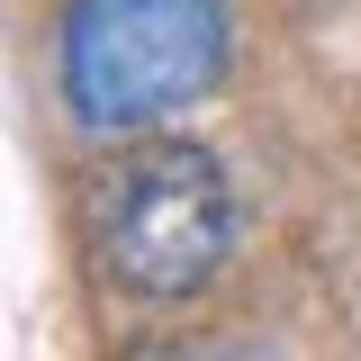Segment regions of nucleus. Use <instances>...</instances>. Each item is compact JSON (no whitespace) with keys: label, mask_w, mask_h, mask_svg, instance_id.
<instances>
[{"label":"nucleus","mask_w":361,"mask_h":361,"mask_svg":"<svg viewBox=\"0 0 361 361\" xmlns=\"http://www.w3.org/2000/svg\"><path fill=\"white\" fill-rule=\"evenodd\" d=\"M90 244L118 289L135 298H190L208 289L235 253V180L208 145H135L127 163H109L90 199Z\"/></svg>","instance_id":"nucleus-2"},{"label":"nucleus","mask_w":361,"mask_h":361,"mask_svg":"<svg viewBox=\"0 0 361 361\" xmlns=\"http://www.w3.org/2000/svg\"><path fill=\"white\" fill-rule=\"evenodd\" d=\"M226 73V0H73L63 99L99 135H135L190 109Z\"/></svg>","instance_id":"nucleus-1"}]
</instances>
